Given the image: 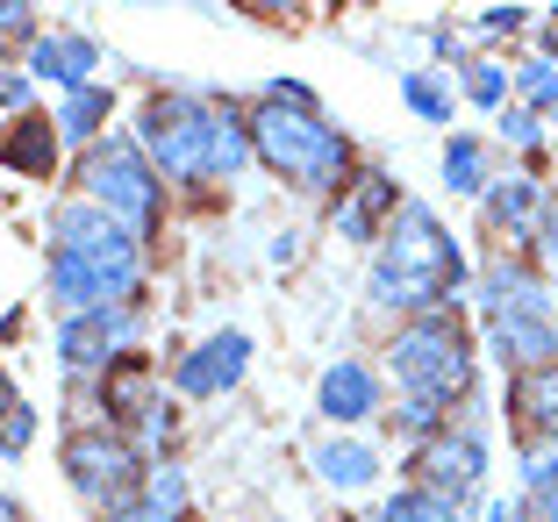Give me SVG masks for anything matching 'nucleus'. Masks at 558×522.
<instances>
[{"instance_id":"f257e3e1","label":"nucleus","mask_w":558,"mask_h":522,"mask_svg":"<svg viewBox=\"0 0 558 522\" xmlns=\"http://www.w3.org/2000/svg\"><path fill=\"white\" fill-rule=\"evenodd\" d=\"M58 236H50V301L65 315H94V308H122L144 287V244L116 215H100L94 201L58 208Z\"/></svg>"},{"instance_id":"f03ea898","label":"nucleus","mask_w":558,"mask_h":522,"mask_svg":"<svg viewBox=\"0 0 558 522\" xmlns=\"http://www.w3.org/2000/svg\"><path fill=\"white\" fill-rule=\"evenodd\" d=\"M459 294H465L459 236L429 208L409 201V208L395 215V229L379 236V251H373V308H395L401 323H415V315L459 308Z\"/></svg>"},{"instance_id":"7ed1b4c3","label":"nucleus","mask_w":558,"mask_h":522,"mask_svg":"<svg viewBox=\"0 0 558 522\" xmlns=\"http://www.w3.org/2000/svg\"><path fill=\"white\" fill-rule=\"evenodd\" d=\"M251 158L265 172L294 186V194H315V201H337L359 165H351V136L329 122L315 100H258L251 108Z\"/></svg>"},{"instance_id":"20e7f679","label":"nucleus","mask_w":558,"mask_h":522,"mask_svg":"<svg viewBox=\"0 0 558 522\" xmlns=\"http://www.w3.org/2000/svg\"><path fill=\"white\" fill-rule=\"evenodd\" d=\"M387 365H395V387L401 393L451 409V401H465V393H473L480 343H473V329L459 323V308H437V315H415V323L395 329Z\"/></svg>"},{"instance_id":"39448f33","label":"nucleus","mask_w":558,"mask_h":522,"mask_svg":"<svg viewBox=\"0 0 558 522\" xmlns=\"http://www.w3.org/2000/svg\"><path fill=\"white\" fill-rule=\"evenodd\" d=\"M80 180H86V201H94L100 215H116L136 244L158 236V222H165V180L150 172V158L136 150V136H100V144L86 150Z\"/></svg>"},{"instance_id":"423d86ee","label":"nucleus","mask_w":558,"mask_h":522,"mask_svg":"<svg viewBox=\"0 0 558 522\" xmlns=\"http://www.w3.org/2000/svg\"><path fill=\"white\" fill-rule=\"evenodd\" d=\"M208 100L194 94H150L136 108V150L150 158L158 180H180V186H201L208 180Z\"/></svg>"},{"instance_id":"0eeeda50","label":"nucleus","mask_w":558,"mask_h":522,"mask_svg":"<svg viewBox=\"0 0 558 522\" xmlns=\"http://www.w3.org/2000/svg\"><path fill=\"white\" fill-rule=\"evenodd\" d=\"M144 473L150 465L130 451L122 429H72L65 437V479H72V494H80L86 508H100V522L130 515L136 494H144Z\"/></svg>"},{"instance_id":"6e6552de","label":"nucleus","mask_w":558,"mask_h":522,"mask_svg":"<svg viewBox=\"0 0 558 522\" xmlns=\"http://www.w3.org/2000/svg\"><path fill=\"white\" fill-rule=\"evenodd\" d=\"M409 487H429V494H444L451 508H465L480 487H487V437H480V429H444V437L415 444Z\"/></svg>"},{"instance_id":"1a4fd4ad","label":"nucleus","mask_w":558,"mask_h":522,"mask_svg":"<svg viewBox=\"0 0 558 522\" xmlns=\"http://www.w3.org/2000/svg\"><path fill=\"white\" fill-rule=\"evenodd\" d=\"M136 337H144L136 301H122V308H94V315H65V323H58V359H65L72 373H108L116 359L136 351Z\"/></svg>"},{"instance_id":"9d476101","label":"nucleus","mask_w":558,"mask_h":522,"mask_svg":"<svg viewBox=\"0 0 558 522\" xmlns=\"http://www.w3.org/2000/svg\"><path fill=\"white\" fill-rule=\"evenodd\" d=\"M401 215V186L395 172H379V165H359V180L337 194V208H329V229L344 236V244H379L387 229H395Z\"/></svg>"},{"instance_id":"9b49d317","label":"nucleus","mask_w":558,"mask_h":522,"mask_svg":"<svg viewBox=\"0 0 558 522\" xmlns=\"http://www.w3.org/2000/svg\"><path fill=\"white\" fill-rule=\"evenodd\" d=\"M244 373H251V337L244 329H215V337H201L194 351L172 365V387H180L186 401H215V393H230Z\"/></svg>"},{"instance_id":"f8f14e48","label":"nucleus","mask_w":558,"mask_h":522,"mask_svg":"<svg viewBox=\"0 0 558 522\" xmlns=\"http://www.w3.org/2000/svg\"><path fill=\"white\" fill-rule=\"evenodd\" d=\"M480 315L501 323V315H558V287L544 272H530L523 258H494L480 272Z\"/></svg>"},{"instance_id":"ddd939ff","label":"nucleus","mask_w":558,"mask_h":522,"mask_svg":"<svg viewBox=\"0 0 558 522\" xmlns=\"http://www.w3.org/2000/svg\"><path fill=\"white\" fill-rule=\"evenodd\" d=\"M480 208H487V229H501L515 244H537L544 215H551V194H544L537 172H501V180L480 194Z\"/></svg>"},{"instance_id":"4468645a","label":"nucleus","mask_w":558,"mask_h":522,"mask_svg":"<svg viewBox=\"0 0 558 522\" xmlns=\"http://www.w3.org/2000/svg\"><path fill=\"white\" fill-rule=\"evenodd\" d=\"M487 343L515 379L551 373L558 365V315H501V323H487Z\"/></svg>"},{"instance_id":"2eb2a0df","label":"nucleus","mask_w":558,"mask_h":522,"mask_svg":"<svg viewBox=\"0 0 558 522\" xmlns=\"http://www.w3.org/2000/svg\"><path fill=\"white\" fill-rule=\"evenodd\" d=\"M100 58H108V50H100L94 36H80V29L36 36L29 44V80H50V86H65V94H80V86H94Z\"/></svg>"},{"instance_id":"dca6fc26","label":"nucleus","mask_w":558,"mask_h":522,"mask_svg":"<svg viewBox=\"0 0 558 522\" xmlns=\"http://www.w3.org/2000/svg\"><path fill=\"white\" fill-rule=\"evenodd\" d=\"M58 144H65V136H58V122H50V114H15V122H8V130H0V172H22V180H50V172H58Z\"/></svg>"},{"instance_id":"f3484780","label":"nucleus","mask_w":558,"mask_h":522,"mask_svg":"<svg viewBox=\"0 0 558 522\" xmlns=\"http://www.w3.org/2000/svg\"><path fill=\"white\" fill-rule=\"evenodd\" d=\"M315 409L329 415V423H373L379 415V373L359 359H337L323 373V387H315Z\"/></svg>"},{"instance_id":"a211bd4d","label":"nucleus","mask_w":558,"mask_h":522,"mask_svg":"<svg viewBox=\"0 0 558 522\" xmlns=\"http://www.w3.org/2000/svg\"><path fill=\"white\" fill-rule=\"evenodd\" d=\"M208 180H236L251 165V114L236 100H208Z\"/></svg>"},{"instance_id":"6ab92c4d","label":"nucleus","mask_w":558,"mask_h":522,"mask_svg":"<svg viewBox=\"0 0 558 522\" xmlns=\"http://www.w3.org/2000/svg\"><path fill=\"white\" fill-rule=\"evenodd\" d=\"M437 180H444V194H459V201H480L501 172H494V150L480 144V136H451L444 144V165H437Z\"/></svg>"},{"instance_id":"aec40b11","label":"nucleus","mask_w":558,"mask_h":522,"mask_svg":"<svg viewBox=\"0 0 558 522\" xmlns=\"http://www.w3.org/2000/svg\"><path fill=\"white\" fill-rule=\"evenodd\" d=\"M144 401H158V393H150V365L130 351V359H116L108 373H100V409H108V429H130Z\"/></svg>"},{"instance_id":"412c9836","label":"nucleus","mask_w":558,"mask_h":522,"mask_svg":"<svg viewBox=\"0 0 558 522\" xmlns=\"http://www.w3.org/2000/svg\"><path fill=\"white\" fill-rule=\"evenodd\" d=\"M315 473H323L337 494H359V487H373V479H379V451H373V444H359V437H329L323 451H315Z\"/></svg>"},{"instance_id":"4be33fe9","label":"nucleus","mask_w":558,"mask_h":522,"mask_svg":"<svg viewBox=\"0 0 558 522\" xmlns=\"http://www.w3.org/2000/svg\"><path fill=\"white\" fill-rule=\"evenodd\" d=\"M108 114H116V94H108V86H80V94H65V108H58V136L94 150L100 130H108Z\"/></svg>"},{"instance_id":"5701e85b","label":"nucleus","mask_w":558,"mask_h":522,"mask_svg":"<svg viewBox=\"0 0 558 522\" xmlns=\"http://www.w3.org/2000/svg\"><path fill=\"white\" fill-rule=\"evenodd\" d=\"M136 515L144 522H180L186 515V473L172 465V458H158L144 473V494H136Z\"/></svg>"},{"instance_id":"b1692460","label":"nucleus","mask_w":558,"mask_h":522,"mask_svg":"<svg viewBox=\"0 0 558 522\" xmlns=\"http://www.w3.org/2000/svg\"><path fill=\"white\" fill-rule=\"evenodd\" d=\"M523 501L537 522H558V451H544V444L523 451Z\"/></svg>"},{"instance_id":"393cba45","label":"nucleus","mask_w":558,"mask_h":522,"mask_svg":"<svg viewBox=\"0 0 558 522\" xmlns=\"http://www.w3.org/2000/svg\"><path fill=\"white\" fill-rule=\"evenodd\" d=\"M515 94H523V108L537 114V122H558V50L515 65Z\"/></svg>"},{"instance_id":"a878e982","label":"nucleus","mask_w":558,"mask_h":522,"mask_svg":"<svg viewBox=\"0 0 558 522\" xmlns=\"http://www.w3.org/2000/svg\"><path fill=\"white\" fill-rule=\"evenodd\" d=\"M509 415H515V423H530V429H537L544 415H558V365H551V373L509 379Z\"/></svg>"},{"instance_id":"bb28decb","label":"nucleus","mask_w":558,"mask_h":522,"mask_svg":"<svg viewBox=\"0 0 558 522\" xmlns=\"http://www.w3.org/2000/svg\"><path fill=\"white\" fill-rule=\"evenodd\" d=\"M373 522H459V508L444 501V494H429V487H395V501L379 508Z\"/></svg>"},{"instance_id":"cd10ccee","label":"nucleus","mask_w":558,"mask_h":522,"mask_svg":"<svg viewBox=\"0 0 558 522\" xmlns=\"http://www.w3.org/2000/svg\"><path fill=\"white\" fill-rule=\"evenodd\" d=\"M401 100H409L423 122H451V80H444V72H401Z\"/></svg>"},{"instance_id":"c85d7f7f","label":"nucleus","mask_w":558,"mask_h":522,"mask_svg":"<svg viewBox=\"0 0 558 522\" xmlns=\"http://www.w3.org/2000/svg\"><path fill=\"white\" fill-rule=\"evenodd\" d=\"M451 429V409H437V401H401L395 409V437H409V444H429V437H444Z\"/></svg>"},{"instance_id":"c756f323","label":"nucleus","mask_w":558,"mask_h":522,"mask_svg":"<svg viewBox=\"0 0 558 522\" xmlns=\"http://www.w3.org/2000/svg\"><path fill=\"white\" fill-rule=\"evenodd\" d=\"M465 100H473V108H501V100H509V72L494 65V58H473V65H465Z\"/></svg>"},{"instance_id":"7c9ffc66","label":"nucleus","mask_w":558,"mask_h":522,"mask_svg":"<svg viewBox=\"0 0 558 522\" xmlns=\"http://www.w3.org/2000/svg\"><path fill=\"white\" fill-rule=\"evenodd\" d=\"M36 444V409L29 401H15V409L0 415V458H22Z\"/></svg>"},{"instance_id":"2f4dec72","label":"nucleus","mask_w":558,"mask_h":522,"mask_svg":"<svg viewBox=\"0 0 558 522\" xmlns=\"http://www.w3.org/2000/svg\"><path fill=\"white\" fill-rule=\"evenodd\" d=\"M0 114L15 122V114H29V72H8L0 65Z\"/></svg>"},{"instance_id":"473e14b6","label":"nucleus","mask_w":558,"mask_h":522,"mask_svg":"<svg viewBox=\"0 0 558 522\" xmlns=\"http://www.w3.org/2000/svg\"><path fill=\"white\" fill-rule=\"evenodd\" d=\"M501 136H509L515 150H537V136H544V122L530 108H515V114H501Z\"/></svg>"},{"instance_id":"72a5a7b5","label":"nucleus","mask_w":558,"mask_h":522,"mask_svg":"<svg viewBox=\"0 0 558 522\" xmlns=\"http://www.w3.org/2000/svg\"><path fill=\"white\" fill-rule=\"evenodd\" d=\"M480 522H530V501L523 494H494V501L480 508Z\"/></svg>"},{"instance_id":"f704fd0d","label":"nucleus","mask_w":558,"mask_h":522,"mask_svg":"<svg viewBox=\"0 0 558 522\" xmlns=\"http://www.w3.org/2000/svg\"><path fill=\"white\" fill-rule=\"evenodd\" d=\"M537 258H544V279L558 287V208L544 215V229H537Z\"/></svg>"},{"instance_id":"c9c22d12","label":"nucleus","mask_w":558,"mask_h":522,"mask_svg":"<svg viewBox=\"0 0 558 522\" xmlns=\"http://www.w3.org/2000/svg\"><path fill=\"white\" fill-rule=\"evenodd\" d=\"M480 29L487 36H515V29H530V15L523 8H494V15H480Z\"/></svg>"},{"instance_id":"e433bc0d","label":"nucleus","mask_w":558,"mask_h":522,"mask_svg":"<svg viewBox=\"0 0 558 522\" xmlns=\"http://www.w3.org/2000/svg\"><path fill=\"white\" fill-rule=\"evenodd\" d=\"M0 36H29L36 44V15L29 8H0Z\"/></svg>"},{"instance_id":"4c0bfd02","label":"nucleus","mask_w":558,"mask_h":522,"mask_svg":"<svg viewBox=\"0 0 558 522\" xmlns=\"http://www.w3.org/2000/svg\"><path fill=\"white\" fill-rule=\"evenodd\" d=\"M15 401H22V393H15V379H8V365H0V415L15 409Z\"/></svg>"},{"instance_id":"58836bf2","label":"nucleus","mask_w":558,"mask_h":522,"mask_svg":"<svg viewBox=\"0 0 558 522\" xmlns=\"http://www.w3.org/2000/svg\"><path fill=\"white\" fill-rule=\"evenodd\" d=\"M537 444H544V451H558V415H544V423H537Z\"/></svg>"},{"instance_id":"ea45409f","label":"nucleus","mask_w":558,"mask_h":522,"mask_svg":"<svg viewBox=\"0 0 558 522\" xmlns=\"http://www.w3.org/2000/svg\"><path fill=\"white\" fill-rule=\"evenodd\" d=\"M15 515H22V508H15V501H8V494H0V522H15Z\"/></svg>"},{"instance_id":"a19ab883","label":"nucleus","mask_w":558,"mask_h":522,"mask_svg":"<svg viewBox=\"0 0 558 522\" xmlns=\"http://www.w3.org/2000/svg\"><path fill=\"white\" fill-rule=\"evenodd\" d=\"M551 29H558V8H551Z\"/></svg>"},{"instance_id":"79ce46f5","label":"nucleus","mask_w":558,"mask_h":522,"mask_svg":"<svg viewBox=\"0 0 558 522\" xmlns=\"http://www.w3.org/2000/svg\"><path fill=\"white\" fill-rule=\"evenodd\" d=\"M530 522H537V515H530Z\"/></svg>"}]
</instances>
